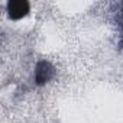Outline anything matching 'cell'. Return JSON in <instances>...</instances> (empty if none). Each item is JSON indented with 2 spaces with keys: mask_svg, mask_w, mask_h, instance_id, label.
Returning a JSON list of instances; mask_svg holds the SVG:
<instances>
[{
  "mask_svg": "<svg viewBox=\"0 0 123 123\" xmlns=\"http://www.w3.org/2000/svg\"><path fill=\"white\" fill-rule=\"evenodd\" d=\"M52 73H54V70H52V67H51L48 62H39L38 70H36V81H38L39 84L48 81V80L51 78Z\"/></svg>",
  "mask_w": 123,
  "mask_h": 123,
  "instance_id": "6da1fadb",
  "label": "cell"
},
{
  "mask_svg": "<svg viewBox=\"0 0 123 123\" xmlns=\"http://www.w3.org/2000/svg\"><path fill=\"white\" fill-rule=\"evenodd\" d=\"M9 12H10V16L12 18H16L19 13V16L25 15L28 12V3L26 2H13V3H9Z\"/></svg>",
  "mask_w": 123,
  "mask_h": 123,
  "instance_id": "7a4b0ae2",
  "label": "cell"
}]
</instances>
